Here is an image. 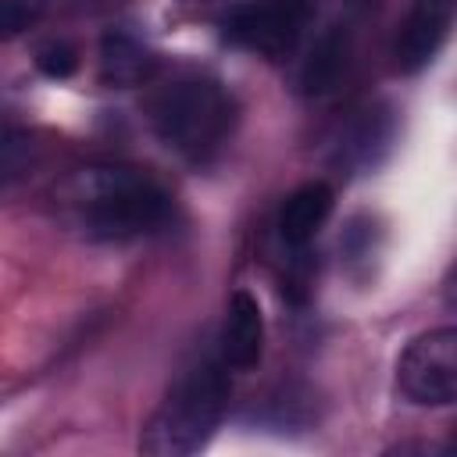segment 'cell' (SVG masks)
<instances>
[{"label": "cell", "instance_id": "13", "mask_svg": "<svg viewBox=\"0 0 457 457\" xmlns=\"http://www.w3.org/2000/svg\"><path fill=\"white\" fill-rule=\"evenodd\" d=\"M36 64H39V71L50 75V79H68V75L79 68V54H75L68 43H46V46H39Z\"/></svg>", "mask_w": 457, "mask_h": 457}, {"label": "cell", "instance_id": "14", "mask_svg": "<svg viewBox=\"0 0 457 457\" xmlns=\"http://www.w3.org/2000/svg\"><path fill=\"white\" fill-rule=\"evenodd\" d=\"M39 7H43V0H0V39L29 29V21H36Z\"/></svg>", "mask_w": 457, "mask_h": 457}, {"label": "cell", "instance_id": "3", "mask_svg": "<svg viewBox=\"0 0 457 457\" xmlns=\"http://www.w3.org/2000/svg\"><path fill=\"white\" fill-rule=\"evenodd\" d=\"M236 125V100L207 75H179L150 96V129L186 161L214 157Z\"/></svg>", "mask_w": 457, "mask_h": 457}, {"label": "cell", "instance_id": "15", "mask_svg": "<svg viewBox=\"0 0 457 457\" xmlns=\"http://www.w3.org/2000/svg\"><path fill=\"white\" fill-rule=\"evenodd\" d=\"M21 164H25V146H21V139L0 132V186H4L7 179H14V175L21 171Z\"/></svg>", "mask_w": 457, "mask_h": 457}, {"label": "cell", "instance_id": "5", "mask_svg": "<svg viewBox=\"0 0 457 457\" xmlns=\"http://www.w3.org/2000/svg\"><path fill=\"white\" fill-rule=\"evenodd\" d=\"M400 393L421 407H446L457 396V332L432 328L418 336L396 364Z\"/></svg>", "mask_w": 457, "mask_h": 457}, {"label": "cell", "instance_id": "4", "mask_svg": "<svg viewBox=\"0 0 457 457\" xmlns=\"http://www.w3.org/2000/svg\"><path fill=\"white\" fill-rule=\"evenodd\" d=\"M314 18V0H250L228 11L225 39L264 61H286L303 43Z\"/></svg>", "mask_w": 457, "mask_h": 457}, {"label": "cell", "instance_id": "6", "mask_svg": "<svg viewBox=\"0 0 457 457\" xmlns=\"http://www.w3.org/2000/svg\"><path fill=\"white\" fill-rule=\"evenodd\" d=\"M453 11H457V0H411L393 39V61L400 71L414 75L439 54V46L450 36Z\"/></svg>", "mask_w": 457, "mask_h": 457}, {"label": "cell", "instance_id": "12", "mask_svg": "<svg viewBox=\"0 0 457 457\" xmlns=\"http://www.w3.org/2000/svg\"><path fill=\"white\" fill-rule=\"evenodd\" d=\"M339 250H343L346 264H368V261L378 253V228L371 225V218L357 214V218L346 225V232H343V239H339Z\"/></svg>", "mask_w": 457, "mask_h": 457}, {"label": "cell", "instance_id": "2", "mask_svg": "<svg viewBox=\"0 0 457 457\" xmlns=\"http://www.w3.org/2000/svg\"><path fill=\"white\" fill-rule=\"evenodd\" d=\"M228 368L218 357H204L186 368L161 407L150 414L139 436V450L150 457H189L218 428L228 407Z\"/></svg>", "mask_w": 457, "mask_h": 457}, {"label": "cell", "instance_id": "8", "mask_svg": "<svg viewBox=\"0 0 457 457\" xmlns=\"http://www.w3.org/2000/svg\"><path fill=\"white\" fill-rule=\"evenodd\" d=\"M393 143V111L386 104H368L361 111H353L350 125L343 129L339 143H336V161L343 168L364 171L375 168L378 157L389 150Z\"/></svg>", "mask_w": 457, "mask_h": 457}, {"label": "cell", "instance_id": "7", "mask_svg": "<svg viewBox=\"0 0 457 457\" xmlns=\"http://www.w3.org/2000/svg\"><path fill=\"white\" fill-rule=\"evenodd\" d=\"M264 353V318L257 300L246 289H236L221 321V336H218V361L232 371H250L257 368Z\"/></svg>", "mask_w": 457, "mask_h": 457}, {"label": "cell", "instance_id": "11", "mask_svg": "<svg viewBox=\"0 0 457 457\" xmlns=\"http://www.w3.org/2000/svg\"><path fill=\"white\" fill-rule=\"evenodd\" d=\"M350 64V32L332 25L328 32H321L314 39V46L307 50L303 64H300V93L307 96H325L339 86V79L346 75Z\"/></svg>", "mask_w": 457, "mask_h": 457}, {"label": "cell", "instance_id": "9", "mask_svg": "<svg viewBox=\"0 0 457 457\" xmlns=\"http://www.w3.org/2000/svg\"><path fill=\"white\" fill-rule=\"evenodd\" d=\"M332 186L328 182H303L293 189L278 211V239L286 250H307L311 239L321 232V225L332 214Z\"/></svg>", "mask_w": 457, "mask_h": 457}, {"label": "cell", "instance_id": "10", "mask_svg": "<svg viewBox=\"0 0 457 457\" xmlns=\"http://www.w3.org/2000/svg\"><path fill=\"white\" fill-rule=\"evenodd\" d=\"M154 68H157V57L143 46L139 36H132L125 29H111L100 39V79L107 86H118V89L143 86V82H150Z\"/></svg>", "mask_w": 457, "mask_h": 457}, {"label": "cell", "instance_id": "1", "mask_svg": "<svg viewBox=\"0 0 457 457\" xmlns=\"http://www.w3.org/2000/svg\"><path fill=\"white\" fill-rule=\"evenodd\" d=\"M61 221L86 239L121 243L168 228L175 200L168 186L136 164H82L54 186Z\"/></svg>", "mask_w": 457, "mask_h": 457}]
</instances>
